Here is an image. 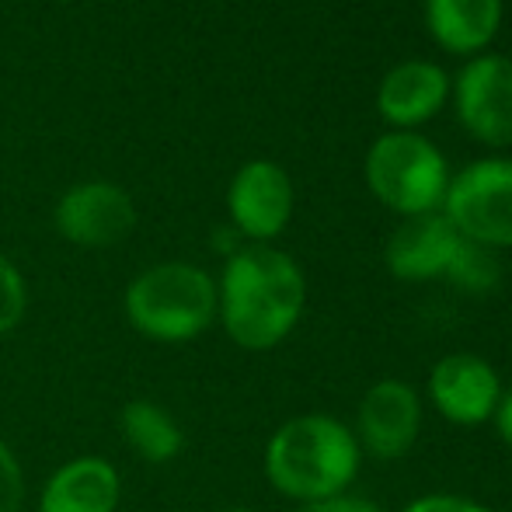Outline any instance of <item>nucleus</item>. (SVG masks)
I'll return each mask as SVG.
<instances>
[{"mask_svg":"<svg viewBox=\"0 0 512 512\" xmlns=\"http://www.w3.org/2000/svg\"><path fill=\"white\" fill-rule=\"evenodd\" d=\"M304 304V272L272 244H244L227 258L216 283V321L244 352H269L286 342Z\"/></svg>","mask_w":512,"mask_h":512,"instance_id":"1","label":"nucleus"},{"mask_svg":"<svg viewBox=\"0 0 512 512\" xmlns=\"http://www.w3.org/2000/svg\"><path fill=\"white\" fill-rule=\"evenodd\" d=\"M359 443L349 425L331 415H300L283 422L265 446V478L293 502H324L345 495L359 471Z\"/></svg>","mask_w":512,"mask_h":512,"instance_id":"2","label":"nucleus"},{"mask_svg":"<svg viewBox=\"0 0 512 512\" xmlns=\"http://www.w3.org/2000/svg\"><path fill=\"white\" fill-rule=\"evenodd\" d=\"M126 321L157 345H185L216 321V283L192 262H161L126 286Z\"/></svg>","mask_w":512,"mask_h":512,"instance_id":"3","label":"nucleus"},{"mask_svg":"<svg viewBox=\"0 0 512 512\" xmlns=\"http://www.w3.org/2000/svg\"><path fill=\"white\" fill-rule=\"evenodd\" d=\"M366 185L401 216L436 213L450 189L446 157L418 133H384L366 154Z\"/></svg>","mask_w":512,"mask_h":512,"instance_id":"4","label":"nucleus"},{"mask_svg":"<svg viewBox=\"0 0 512 512\" xmlns=\"http://www.w3.org/2000/svg\"><path fill=\"white\" fill-rule=\"evenodd\" d=\"M443 216L464 241L512 248V161L488 157L450 178Z\"/></svg>","mask_w":512,"mask_h":512,"instance_id":"5","label":"nucleus"},{"mask_svg":"<svg viewBox=\"0 0 512 512\" xmlns=\"http://www.w3.org/2000/svg\"><path fill=\"white\" fill-rule=\"evenodd\" d=\"M457 119L474 140L488 147L512 143V60L509 56H474L453 84Z\"/></svg>","mask_w":512,"mask_h":512,"instance_id":"6","label":"nucleus"},{"mask_svg":"<svg viewBox=\"0 0 512 512\" xmlns=\"http://www.w3.org/2000/svg\"><path fill=\"white\" fill-rule=\"evenodd\" d=\"M53 223L77 248H115L136 227V206L115 182H81L56 203Z\"/></svg>","mask_w":512,"mask_h":512,"instance_id":"7","label":"nucleus"},{"mask_svg":"<svg viewBox=\"0 0 512 512\" xmlns=\"http://www.w3.org/2000/svg\"><path fill=\"white\" fill-rule=\"evenodd\" d=\"M234 230L251 244H265L286 230L293 216V182L279 164L248 161L227 189Z\"/></svg>","mask_w":512,"mask_h":512,"instance_id":"8","label":"nucleus"},{"mask_svg":"<svg viewBox=\"0 0 512 512\" xmlns=\"http://www.w3.org/2000/svg\"><path fill=\"white\" fill-rule=\"evenodd\" d=\"M418 425H422L418 394L401 380H380L363 394L356 418V443L359 450L380 460H398L415 446Z\"/></svg>","mask_w":512,"mask_h":512,"instance_id":"9","label":"nucleus"},{"mask_svg":"<svg viewBox=\"0 0 512 512\" xmlns=\"http://www.w3.org/2000/svg\"><path fill=\"white\" fill-rule=\"evenodd\" d=\"M429 398L439 415L453 425H481L495 415L502 387L495 370L481 356H446L429 377Z\"/></svg>","mask_w":512,"mask_h":512,"instance_id":"10","label":"nucleus"},{"mask_svg":"<svg viewBox=\"0 0 512 512\" xmlns=\"http://www.w3.org/2000/svg\"><path fill=\"white\" fill-rule=\"evenodd\" d=\"M122 474L108 457L84 453L46 478L35 512H119Z\"/></svg>","mask_w":512,"mask_h":512,"instance_id":"11","label":"nucleus"},{"mask_svg":"<svg viewBox=\"0 0 512 512\" xmlns=\"http://www.w3.org/2000/svg\"><path fill=\"white\" fill-rule=\"evenodd\" d=\"M460 241L464 237L439 209L422 216H405V223L387 241V269L398 279H408V283L446 276Z\"/></svg>","mask_w":512,"mask_h":512,"instance_id":"12","label":"nucleus"},{"mask_svg":"<svg viewBox=\"0 0 512 512\" xmlns=\"http://www.w3.org/2000/svg\"><path fill=\"white\" fill-rule=\"evenodd\" d=\"M446 98H450V77L443 74V67L425 60H408L387 70L377 91V108L391 126L408 133L411 126L429 122L446 105Z\"/></svg>","mask_w":512,"mask_h":512,"instance_id":"13","label":"nucleus"},{"mask_svg":"<svg viewBox=\"0 0 512 512\" xmlns=\"http://www.w3.org/2000/svg\"><path fill=\"white\" fill-rule=\"evenodd\" d=\"M429 35L457 56H481L499 35L502 0H425Z\"/></svg>","mask_w":512,"mask_h":512,"instance_id":"14","label":"nucleus"},{"mask_svg":"<svg viewBox=\"0 0 512 512\" xmlns=\"http://www.w3.org/2000/svg\"><path fill=\"white\" fill-rule=\"evenodd\" d=\"M119 432L133 450V457L150 467L171 464L185 450V429L154 398H129L119 408Z\"/></svg>","mask_w":512,"mask_h":512,"instance_id":"15","label":"nucleus"},{"mask_svg":"<svg viewBox=\"0 0 512 512\" xmlns=\"http://www.w3.org/2000/svg\"><path fill=\"white\" fill-rule=\"evenodd\" d=\"M446 279L464 293H488V290L499 286L502 265H499V258H495L492 248L474 244V241H460L450 269H446Z\"/></svg>","mask_w":512,"mask_h":512,"instance_id":"16","label":"nucleus"},{"mask_svg":"<svg viewBox=\"0 0 512 512\" xmlns=\"http://www.w3.org/2000/svg\"><path fill=\"white\" fill-rule=\"evenodd\" d=\"M28 314V283L11 258L0 255V338L11 335Z\"/></svg>","mask_w":512,"mask_h":512,"instance_id":"17","label":"nucleus"},{"mask_svg":"<svg viewBox=\"0 0 512 512\" xmlns=\"http://www.w3.org/2000/svg\"><path fill=\"white\" fill-rule=\"evenodd\" d=\"M25 506V471L11 446L0 439V512H21Z\"/></svg>","mask_w":512,"mask_h":512,"instance_id":"18","label":"nucleus"},{"mask_svg":"<svg viewBox=\"0 0 512 512\" xmlns=\"http://www.w3.org/2000/svg\"><path fill=\"white\" fill-rule=\"evenodd\" d=\"M405 512H492L471 499H457V495H425V499L411 502Z\"/></svg>","mask_w":512,"mask_h":512,"instance_id":"19","label":"nucleus"},{"mask_svg":"<svg viewBox=\"0 0 512 512\" xmlns=\"http://www.w3.org/2000/svg\"><path fill=\"white\" fill-rule=\"evenodd\" d=\"M300 512H380L373 502L356 499V495H335V499H324V502H310Z\"/></svg>","mask_w":512,"mask_h":512,"instance_id":"20","label":"nucleus"},{"mask_svg":"<svg viewBox=\"0 0 512 512\" xmlns=\"http://www.w3.org/2000/svg\"><path fill=\"white\" fill-rule=\"evenodd\" d=\"M495 422H499L502 439L512 446V391H506L499 398V408H495Z\"/></svg>","mask_w":512,"mask_h":512,"instance_id":"21","label":"nucleus"},{"mask_svg":"<svg viewBox=\"0 0 512 512\" xmlns=\"http://www.w3.org/2000/svg\"><path fill=\"white\" fill-rule=\"evenodd\" d=\"M220 512H255V509H244V506H230V509H220Z\"/></svg>","mask_w":512,"mask_h":512,"instance_id":"22","label":"nucleus"}]
</instances>
